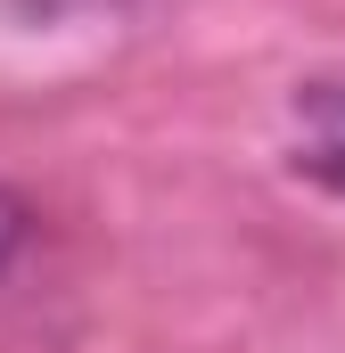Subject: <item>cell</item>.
Returning a JSON list of instances; mask_svg holds the SVG:
<instances>
[{"instance_id": "6da1fadb", "label": "cell", "mask_w": 345, "mask_h": 353, "mask_svg": "<svg viewBox=\"0 0 345 353\" xmlns=\"http://www.w3.org/2000/svg\"><path fill=\"white\" fill-rule=\"evenodd\" d=\"M296 140H288V165L313 181V189H329L345 197V74H321V83L296 90Z\"/></svg>"}, {"instance_id": "7a4b0ae2", "label": "cell", "mask_w": 345, "mask_h": 353, "mask_svg": "<svg viewBox=\"0 0 345 353\" xmlns=\"http://www.w3.org/2000/svg\"><path fill=\"white\" fill-rule=\"evenodd\" d=\"M25 247H33V205L17 189H0V279L25 263Z\"/></svg>"}, {"instance_id": "3957f363", "label": "cell", "mask_w": 345, "mask_h": 353, "mask_svg": "<svg viewBox=\"0 0 345 353\" xmlns=\"http://www.w3.org/2000/svg\"><path fill=\"white\" fill-rule=\"evenodd\" d=\"M8 17H25V25H75V17H107V8H124V0H0Z\"/></svg>"}]
</instances>
